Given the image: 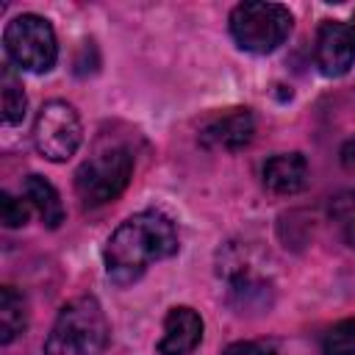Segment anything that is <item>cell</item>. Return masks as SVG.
Wrapping results in <instances>:
<instances>
[{
    "instance_id": "ba28073f",
    "label": "cell",
    "mask_w": 355,
    "mask_h": 355,
    "mask_svg": "<svg viewBox=\"0 0 355 355\" xmlns=\"http://www.w3.org/2000/svg\"><path fill=\"white\" fill-rule=\"evenodd\" d=\"M252 136H255V119H252L250 108H230L227 114L214 116L200 130V141L208 150H227V153L247 147L252 141Z\"/></svg>"
},
{
    "instance_id": "3957f363",
    "label": "cell",
    "mask_w": 355,
    "mask_h": 355,
    "mask_svg": "<svg viewBox=\"0 0 355 355\" xmlns=\"http://www.w3.org/2000/svg\"><path fill=\"white\" fill-rule=\"evenodd\" d=\"M291 11L280 3H239L230 11V36L233 42L255 55L277 50L291 33Z\"/></svg>"
},
{
    "instance_id": "5bb4252c",
    "label": "cell",
    "mask_w": 355,
    "mask_h": 355,
    "mask_svg": "<svg viewBox=\"0 0 355 355\" xmlns=\"http://www.w3.org/2000/svg\"><path fill=\"white\" fill-rule=\"evenodd\" d=\"M330 219L336 222L341 239L355 247V189H347V191H338L333 200H330Z\"/></svg>"
},
{
    "instance_id": "6da1fadb",
    "label": "cell",
    "mask_w": 355,
    "mask_h": 355,
    "mask_svg": "<svg viewBox=\"0 0 355 355\" xmlns=\"http://www.w3.org/2000/svg\"><path fill=\"white\" fill-rule=\"evenodd\" d=\"M178 252V230L169 216L158 211H141L125 219L105 241V272L116 286L139 280L150 263Z\"/></svg>"
},
{
    "instance_id": "8992f818",
    "label": "cell",
    "mask_w": 355,
    "mask_h": 355,
    "mask_svg": "<svg viewBox=\"0 0 355 355\" xmlns=\"http://www.w3.org/2000/svg\"><path fill=\"white\" fill-rule=\"evenodd\" d=\"M80 139H83V125L78 111L69 103L50 100L47 105H42L33 122V144L39 155L61 164L75 155V150L80 147Z\"/></svg>"
},
{
    "instance_id": "ac0fdd59",
    "label": "cell",
    "mask_w": 355,
    "mask_h": 355,
    "mask_svg": "<svg viewBox=\"0 0 355 355\" xmlns=\"http://www.w3.org/2000/svg\"><path fill=\"white\" fill-rule=\"evenodd\" d=\"M341 166L355 175V139H349V141L341 147Z\"/></svg>"
},
{
    "instance_id": "5b68a950",
    "label": "cell",
    "mask_w": 355,
    "mask_h": 355,
    "mask_svg": "<svg viewBox=\"0 0 355 355\" xmlns=\"http://www.w3.org/2000/svg\"><path fill=\"white\" fill-rule=\"evenodd\" d=\"M3 47L14 67L25 72H50L58 58L53 25L39 14H19L3 31Z\"/></svg>"
},
{
    "instance_id": "30bf717a",
    "label": "cell",
    "mask_w": 355,
    "mask_h": 355,
    "mask_svg": "<svg viewBox=\"0 0 355 355\" xmlns=\"http://www.w3.org/2000/svg\"><path fill=\"white\" fill-rule=\"evenodd\" d=\"M261 178L275 194H297L308 186V161L302 153H277L263 164Z\"/></svg>"
},
{
    "instance_id": "2e32d148",
    "label": "cell",
    "mask_w": 355,
    "mask_h": 355,
    "mask_svg": "<svg viewBox=\"0 0 355 355\" xmlns=\"http://www.w3.org/2000/svg\"><path fill=\"white\" fill-rule=\"evenodd\" d=\"M0 219L6 227H22L28 222V200H17L14 194H0Z\"/></svg>"
},
{
    "instance_id": "52a82bcc",
    "label": "cell",
    "mask_w": 355,
    "mask_h": 355,
    "mask_svg": "<svg viewBox=\"0 0 355 355\" xmlns=\"http://www.w3.org/2000/svg\"><path fill=\"white\" fill-rule=\"evenodd\" d=\"M316 67L322 75L327 78H338L344 72H349L352 61H355V39L349 25L336 22V19H324L316 31Z\"/></svg>"
},
{
    "instance_id": "4fadbf2b",
    "label": "cell",
    "mask_w": 355,
    "mask_h": 355,
    "mask_svg": "<svg viewBox=\"0 0 355 355\" xmlns=\"http://www.w3.org/2000/svg\"><path fill=\"white\" fill-rule=\"evenodd\" d=\"M0 89H3V122L6 125H17L25 116V92H22V80L14 75V67L6 64L3 67V78H0Z\"/></svg>"
},
{
    "instance_id": "9c48e42d",
    "label": "cell",
    "mask_w": 355,
    "mask_h": 355,
    "mask_svg": "<svg viewBox=\"0 0 355 355\" xmlns=\"http://www.w3.org/2000/svg\"><path fill=\"white\" fill-rule=\"evenodd\" d=\"M202 341V319L194 308L178 305L164 319L158 355H191Z\"/></svg>"
},
{
    "instance_id": "7a4b0ae2",
    "label": "cell",
    "mask_w": 355,
    "mask_h": 355,
    "mask_svg": "<svg viewBox=\"0 0 355 355\" xmlns=\"http://www.w3.org/2000/svg\"><path fill=\"white\" fill-rule=\"evenodd\" d=\"M108 347V319L94 297L69 300L44 341V355H103Z\"/></svg>"
},
{
    "instance_id": "e0dca14e",
    "label": "cell",
    "mask_w": 355,
    "mask_h": 355,
    "mask_svg": "<svg viewBox=\"0 0 355 355\" xmlns=\"http://www.w3.org/2000/svg\"><path fill=\"white\" fill-rule=\"evenodd\" d=\"M222 355H275V349L263 341H236V344L225 347Z\"/></svg>"
},
{
    "instance_id": "d6986e66",
    "label": "cell",
    "mask_w": 355,
    "mask_h": 355,
    "mask_svg": "<svg viewBox=\"0 0 355 355\" xmlns=\"http://www.w3.org/2000/svg\"><path fill=\"white\" fill-rule=\"evenodd\" d=\"M349 31H352V39H355V17H352V25H349Z\"/></svg>"
},
{
    "instance_id": "9a60e30c",
    "label": "cell",
    "mask_w": 355,
    "mask_h": 355,
    "mask_svg": "<svg viewBox=\"0 0 355 355\" xmlns=\"http://www.w3.org/2000/svg\"><path fill=\"white\" fill-rule=\"evenodd\" d=\"M322 355H355V316L333 324L324 333Z\"/></svg>"
},
{
    "instance_id": "7c38bea8",
    "label": "cell",
    "mask_w": 355,
    "mask_h": 355,
    "mask_svg": "<svg viewBox=\"0 0 355 355\" xmlns=\"http://www.w3.org/2000/svg\"><path fill=\"white\" fill-rule=\"evenodd\" d=\"M28 324V305L25 297L14 286L0 288V341L11 344Z\"/></svg>"
},
{
    "instance_id": "8fae6325",
    "label": "cell",
    "mask_w": 355,
    "mask_h": 355,
    "mask_svg": "<svg viewBox=\"0 0 355 355\" xmlns=\"http://www.w3.org/2000/svg\"><path fill=\"white\" fill-rule=\"evenodd\" d=\"M22 191H25L28 205L39 214L42 225L58 227L64 222V216H67L64 214V202H61V197H58V191H55V186L50 180H44L42 175H28Z\"/></svg>"
},
{
    "instance_id": "277c9868",
    "label": "cell",
    "mask_w": 355,
    "mask_h": 355,
    "mask_svg": "<svg viewBox=\"0 0 355 355\" xmlns=\"http://www.w3.org/2000/svg\"><path fill=\"white\" fill-rule=\"evenodd\" d=\"M133 175V153L128 147H108L86 158L75 172V191L86 208L116 200Z\"/></svg>"
}]
</instances>
